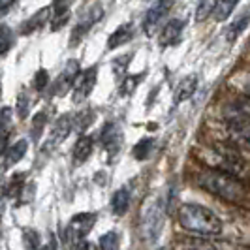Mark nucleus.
<instances>
[{"label": "nucleus", "mask_w": 250, "mask_h": 250, "mask_svg": "<svg viewBox=\"0 0 250 250\" xmlns=\"http://www.w3.org/2000/svg\"><path fill=\"white\" fill-rule=\"evenodd\" d=\"M239 4V0H218L216 4V10H214V19L218 23H222L224 19H228L231 12L235 10V6Z\"/></svg>", "instance_id": "20"}, {"label": "nucleus", "mask_w": 250, "mask_h": 250, "mask_svg": "<svg viewBox=\"0 0 250 250\" xmlns=\"http://www.w3.org/2000/svg\"><path fill=\"white\" fill-rule=\"evenodd\" d=\"M92 121H94V111H92V109H83V111H79L74 117V128L81 132L83 128H87L88 125H92Z\"/></svg>", "instance_id": "23"}, {"label": "nucleus", "mask_w": 250, "mask_h": 250, "mask_svg": "<svg viewBox=\"0 0 250 250\" xmlns=\"http://www.w3.org/2000/svg\"><path fill=\"white\" fill-rule=\"evenodd\" d=\"M185 250H216V247L205 237H200L194 239V241H188L187 245H185Z\"/></svg>", "instance_id": "25"}, {"label": "nucleus", "mask_w": 250, "mask_h": 250, "mask_svg": "<svg viewBox=\"0 0 250 250\" xmlns=\"http://www.w3.org/2000/svg\"><path fill=\"white\" fill-rule=\"evenodd\" d=\"M183 28H185V21L181 19H171L167 21L164 28L160 30V38H158V43L160 47H171L181 42V36H183Z\"/></svg>", "instance_id": "9"}, {"label": "nucleus", "mask_w": 250, "mask_h": 250, "mask_svg": "<svg viewBox=\"0 0 250 250\" xmlns=\"http://www.w3.org/2000/svg\"><path fill=\"white\" fill-rule=\"evenodd\" d=\"M119 243H121V237H119V233L111 229V231H107V233H104L100 237V250H119Z\"/></svg>", "instance_id": "22"}, {"label": "nucleus", "mask_w": 250, "mask_h": 250, "mask_svg": "<svg viewBox=\"0 0 250 250\" xmlns=\"http://www.w3.org/2000/svg\"><path fill=\"white\" fill-rule=\"evenodd\" d=\"M96 224L94 213H79L68 222L62 231V247L64 249H77L85 237L90 233V229Z\"/></svg>", "instance_id": "3"}, {"label": "nucleus", "mask_w": 250, "mask_h": 250, "mask_svg": "<svg viewBox=\"0 0 250 250\" xmlns=\"http://www.w3.org/2000/svg\"><path fill=\"white\" fill-rule=\"evenodd\" d=\"M228 134L231 141H235L241 147L250 149V117L235 111L228 119Z\"/></svg>", "instance_id": "6"}, {"label": "nucleus", "mask_w": 250, "mask_h": 250, "mask_svg": "<svg viewBox=\"0 0 250 250\" xmlns=\"http://www.w3.org/2000/svg\"><path fill=\"white\" fill-rule=\"evenodd\" d=\"M160 250H164V249H160Z\"/></svg>", "instance_id": "35"}, {"label": "nucleus", "mask_w": 250, "mask_h": 250, "mask_svg": "<svg viewBox=\"0 0 250 250\" xmlns=\"http://www.w3.org/2000/svg\"><path fill=\"white\" fill-rule=\"evenodd\" d=\"M17 0H0V10H2V15H6L8 10H10V6H13Z\"/></svg>", "instance_id": "32"}, {"label": "nucleus", "mask_w": 250, "mask_h": 250, "mask_svg": "<svg viewBox=\"0 0 250 250\" xmlns=\"http://www.w3.org/2000/svg\"><path fill=\"white\" fill-rule=\"evenodd\" d=\"M216 4H218V0H200V4H198V8H196V21L201 23V21H205L209 15H214Z\"/></svg>", "instance_id": "21"}, {"label": "nucleus", "mask_w": 250, "mask_h": 250, "mask_svg": "<svg viewBox=\"0 0 250 250\" xmlns=\"http://www.w3.org/2000/svg\"><path fill=\"white\" fill-rule=\"evenodd\" d=\"M173 4H175V0H154L152 2V6L149 8V12L145 13V19H143V30L147 36H154L156 30H160L164 17L169 13Z\"/></svg>", "instance_id": "5"}, {"label": "nucleus", "mask_w": 250, "mask_h": 250, "mask_svg": "<svg viewBox=\"0 0 250 250\" xmlns=\"http://www.w3.org/2000/svg\"><path fill=\"white\" fill-rule=\"evenodd\" d=\"M166 201L162 203L160 198L152 200L150 203H147L145 211H143V216H141V229L145 233V237L149 239L150 243H154L156 239L160 237L164 228V220H166V209H164Z\"/></svg>", "instance_id": "4"}, {"label": "nucleus", "mask_w": 250, "mask_h": 250, "mask_svg": "<svg viewBox=\"0 0 250 250\" xmlns=\"http://www.w3.org/2000/svg\"><path fill=\"white\" fill-rule=\"evenodd\" d=\"M47 83H49V74H47V70H40L36 74V79H34V87L38 90H43V88L47 87Z\"/></svg>", "instance_id": "30"}, {"label": "nucleus", "mask_w": 250, "mask_h": 250, "mask_svg": "<svg viewBox=\"0 0 250 250\" xmlns=\"http://www.w3.org/2000/svg\"><path fill=\"white\" fill-rule=\"evenodd\" d=\"M198 185L203 190L231 203H239L245 198V185L231 173L222 169H205L198 175Z\"/></svg>", "instance_id": "2"}, {"label": "nucleus", "mask_w": 250, "mask_h": 250, "mask_svg": "<svg viewBox=\"0 0 250 250\" xmlns=\"http://www.w3.org/2000/svg\"><path fill=\"white\" fill-rule=\"evenodd\" d=\"M45 121H47V115L45 113H38L36 117L32 119V139H40Z\"/></svg>", "instance_id": "27"}, {"label": "nucleus", "mask_w": 250, "mask_h": 250, "mask_svg": "<svg viewBox=\"0 0 250 250\" xmlns=\"http://www.w3.org/2000/svg\"><path fill=\"white\" fill-rule=\"evenodd\" d=\"M26 149H28V141L26 139H19L17 143H13L12 147L4 152V167L8 169V167L21 162L23 156L26 154Z\"/></svg>", "instance_id": "16"}, {"label": "nucleus", "mask_w": 250, "mask_h": 250, "mask_svg": "<svg viewBox=\"0 0 250 250\" xmlns=\"http://www.w3.org/2000/svg\"><path fill=\"white\" fill-rule=\"evenodd\" d=\"M183 229L198 237H216L222 233V222L216 214L200 203H183L177 211Z\"/></svg>", "instance_id": "1"}, {"label": "nucleus", "mask_w": 250, "mask_h": 250, "mask_svg": "<svg viewBox=\"0 0 250 250\" xmlns=\"http://www.w3.org/2000/svg\"><path fill=\"white\" fill-rule=\"evenodd\" d=\"M42 250H57V247H55V243L51 241V243H47V245H43V247H42Z\"/></svg>", "instance_id": "34"}, {"label": "nucleus", "mask_w": 250, "mask_h": 250, "mask_svg": "<svg viewBox=\"0 0 250 250\" xmlns=\"http://www.w3.org/2000/svg\"><path fill=\"white\" fill-rule=\"evenodd\" d=\"M77 75H79V62L72 59V61H68V62H66L62 74H61V77L57 79V85H55V94L62 96L66 90L74 88V83H75V79H77Z\"/></svg>", "instance_id": "11"}, {"label": "nucleus", "mask_w": 250, "mask_h": 250, "mask_svg": "<svg viewBox=\"0 0 250 250\" xmlns=\"http://www.w3.org/2000/svg\"><path fill=\"white\" fill-rule=\"evenodd\" d=\"M196 88H198V75H187L185 79L179 81V85L175 87L173 102H175V104H181V102L188 100L190 96H194Z\"/></svg>", "instance_id": "13"}, {"label": "nucleus", "mask_w": 250, "mask_h": 250, "mask_svg": "<svg viewBox=\"0 0 250 250\" xmlns=\"http://www.w3.org/2000/svg\"><path fill=\"white\" fill-rule=\"evenodd\" d=\"M250 23V8H247L243 13H239L237 19L231 23V25L228 26V32H226V36H228V40L229 42H233L235 38H239L243 32H245V28L249 26Z\"/></svg>", "instance_id": "19"}, {"label": "nucleus", "mask_w": 250, "mask_h": 250, "mask_svg": "<svg viewBox=\"0 0 250 250\" xmlns=\"http://www.w3.org/2000/svg\"><path fill=\"white\" fill-rule=\"evenodd\" d=\"M150 149H152V139H141L138 145L134 147V156L138 158V160H145L147 156H149V152H150Z\"/></svg>", "instance_id": "24"}, {"label": "nucleus", "mask_w": 250, "mask_h": 250, "mask_svg": "<svg viewBox=\"0 0 250 250\" xmlns=\"http://www.w3.org/2000/svg\"><path fill=\"white\" fill-rule=\"evenodd\" d=\"M96 77H98V68L96 66H90L88 70L81 72L77 75L72 88V102L74 104H81L88 98V94L92 92V88L96 85Z\"/></svg>", "instance_id": "7"}, {"label": "nucleus", "mask_w": 250, "mask_h": 250, "mask_svg": "<svg viewBox=\"0 0 250 250\" xmlns=\"http://www.w3.org/2000/svg\"><path fill=\"white\" fill-rule=\"evenodd\" d=\"M94 149V139L90 136H79V139L75 141L74 149H72V162L74 166H81L90 158Z\"/></svg>", "instance_id": "12"}, {"label": "nucleus", "mask_w": 250, "mask_h": 250, "mask_svg": "<svg viewBox=\"0 0 250 250\" xmlns=\"http://www.w3.org/2000/svg\"><path fill=\"white\" fill-rule=\"evenodd\" d=\"M72 128H74V119H72V115H62V117L55 123V126L51 128V134H49V138H47V143H45V150H53L55 147H59L64 139L70 136Z\"/></svg>", "instance_id": "8"}, {"label": "nucleus", "mask_w": 250, "mask_h": 250, "mask_svg": "<svg viewBox=\"0 0 250 250\" xmlns=\"http://www.w3.org/2000/svg\"><path fill=\"white\" fill-rule=\"evenodd\" d=\"M139 79H141V75H138L136 79H134V77H128L125 83H123V92H125V94H130V92H132L134 88L138 87Z\"/></svg>", "instance_id": "31"}, {"label": "nucleus", "mask_w": 250, "mask_h": 250, "mask_svg": "<svg viewBox=\"0 0 250 250\" xmlns=\"http://www.w3.org/2000/svg\"><path fill=\"white\" fill-rule=\"evenodd\" d=\"M74 250H96V247H94L92 243H87V241H83V243H81V245H79L77 249H74Z\"/></svg>", "instance_id": "33"}, {"label": "nucleus", "mask_w": 250, "mask_h": 250, "mask_svg": "<svg viewBox=\"0 0 250 250\" xmlns=\"http://www.w3.org/2000/svg\"><path fill=\"white\" fill-rule=\"evenodd\" d=\"M72 4H74V0H53V12H55V21L51 25L53 30H59L68 21V12H70Z\"/></svg>", "instance_id": "18"}, {"label": "nucleus", "mask_w": 250, "mask_h": 250, "mask_svg": "<svg viewBox=\"0 0 250 250\" xmlns=\"http://www.w3.org/2000/svg\"><path fill=\"white\" fill-rule=\"evenodd\" d=\"M28 109H30V100H28V96H26L25 92H21L19 98H17V111H19V117L25 119L26 115H28Z\"/></svg>", "instance_id": "28"}, {"label": "nucleus", "mask_w": 250, "mask_h": 250, "mask_svg": "<svg viewBox=\"0 0 250 250\" xmlns=\"http://www.w3.org/2000/svg\"><path fill=\"white\" fill-rule=\"evenodd\" d=\"M132 38H134V25L132 23H125V25L117 26L113 30V34L109 36V40H107V49L109 51L117 49L119 45L128 43Z\"/></svg>", "instance_id": "14"}, {"label": "nucleus", "mask_w": 250, "mask_h": 250, "mask_svg": "<svg viewBox=\"0 0 250 250\" xmlns=\"http://www.w3.org/2000/svg\"><path fill=\"white\" fill-rule=\"evenodd\" d=\"M100 139L102 147L107 150L109 154H115L117 150L121 149V145H123V132H121V128L115 123H107L102 128Z\"/></svg>", "instance_id": "10"}, {"label": "nucleus", "mask_w": 250, "mask_h": 250, "mask_svg": "<svg viewBox=\"0 0 250 250\" xmlns=\"http://www.w3.org/2000/svg\"><path fill=\"white\" fill-rule=\"evenodd\" d=\"M130 201H132V194H130V190H128V188H121V190H117L111 198L113 214H117V216L126 214L128 207H130Z\"/></svg>", "instance_id": "17"}, {"label": "nucleus", "mask_w": 250, "mask_h": 250, "mask_svg": "<svg viewBox=\"0 0 250 250\" xmlns=\"http://www.w3.org/2000/svg\"><path fill=\"white\" fill-rule=\"evenodd\" d=\"M23 243H25L26 250H38V247H40V235H38L34 229H25Z\"/></svg>", "instance_id": "26"}, {"label": "nucleus", "mask_w": 250, "mask_h": 250, "mask_svg": "<svg viewBox=\"0 0 250 250\" xmlns=\"http://www.w3.org/2000/svg\"><path fill=\"white\" fill-rule=\"evenodd\" d=\"M13 45V36L12 32H10V28L4 25L2 26V55H6L8 49Z\"/></svg>", "instance_id": "29"}, {"label": "nucleus", "mask_w": 250, "mask_h": 250, "mask_svg": "<svg viewBox=\"0 0 250 250\" xmlns=\"http://www.w3.org/2000/svg\"><path fill=\"white\" fill-rule=\"evenodd\" d=\"M49 13H51V8L38 10L28 21H25V23L21 25V34H32V32H36V30H42L43 25L49 21Z\"/></svg>", "instance_id": "15"}]
</instances>
